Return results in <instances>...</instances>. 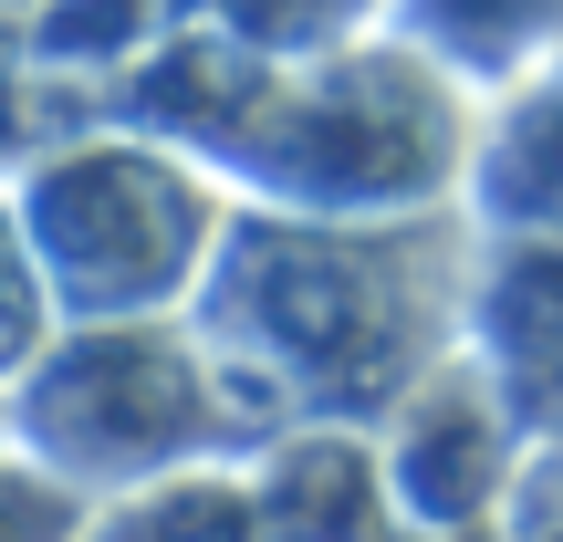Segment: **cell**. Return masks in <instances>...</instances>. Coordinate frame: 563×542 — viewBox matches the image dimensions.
<instances>
[{
    "instance_id": "obj_2",
    "label": "cell",
    "mask_w": 563,
    "mask_h": 542,
    "mask_svg": "<svg viewBox=\"0 0 563 542\" xmlns=\"http://www.w3.org/2000/svg\"><path fill=\"white\" fill-rule=\"evenodd\" d=\"M32 230L53 251L63 302L125 313V302H167V281L199 262L209 199L178 167H146V157H74L32 188Z\"/></svg>"
},
{
    "instance_id": "obj_4",
    "label": "cell",
    "mask_w": 563,
    "mask_h": 542,
    "mask_svg": "<svg viewBox=\"0 0 563 542\" xmlns=\"http://www.w3.org/2000/svg\"><path fill=\"white\" fill-rule=\"evenodd\" d=\"M397 32L439 53L449 74L522 84L532 63L563 53V0H397Z\"/></svg>"
},
{
    "instance_id": "obj_3",
    "label": "cell",
    "mask_w": 563,
    "mask_h": 542,
    "mask_svg": "<svg viewBox=\"0 0 563 542\" xmlns=\"http://www.w3.org/2000/svg\"><path fill=\"white\" fill-rule=\"evenodd\" d=\"M470 188H481V220L501 230H563V53L511 84V115L481 136Z\"/></svg>"
},
{
    "instance_id": "obj_1",
    "label": "cell",
    "mask_w": 563,
    "mask_h": 542,
    "mask_svg": "<svg viewBox=\"0 0 563 542\" xmlns=\"http://www.w3.org/2000/svg\"><path fill=\"white\" fill-rule=\"evenodd\" d=\"M449 63L397 42L376 63H334L323 84H302L292 104L251 115V178L272 199H292L302 220H365L397 209L418 188H439L460 167V115H449Z\"/></svg>"
}]
</instances>
